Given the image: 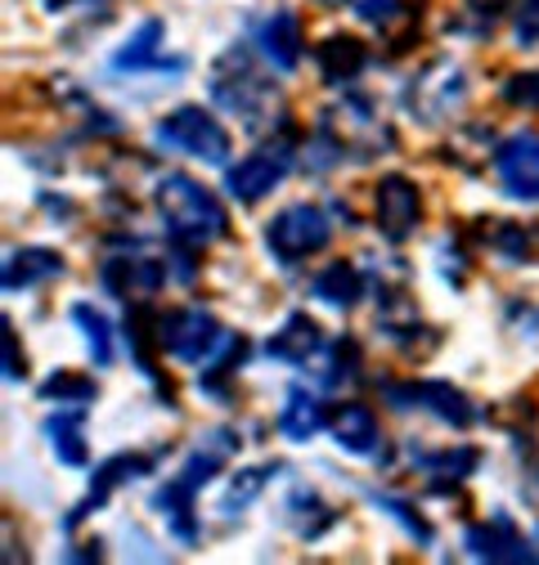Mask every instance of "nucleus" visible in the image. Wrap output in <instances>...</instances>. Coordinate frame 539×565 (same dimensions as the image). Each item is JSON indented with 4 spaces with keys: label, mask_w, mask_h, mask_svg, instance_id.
Listing matches in <instances>:
<instances>
[{
    "label": "nucleus",
    "mask_w": 539,
    "mask_h": 565,
    "mask_svg": "<svg viewBox=\"0 0 539 565\" xmlns=\"http://www.w3.org/2000/svg\"><path fill=\"white\" fill-rule=\"evenodd\" d=\"M328 427V417H324V404L310 395V391H302V386H293L288 391V399H284V408H279V431L288 436V440H297V445H306V440H315L319 431Z\"/></svg>",
    "instance_id": "a211bd4d"
},
{
    "label": "nucleus",
    "mask_w": 539,
    "mask_h": 565,
    "mask_svg": "<svg viewBox=\"0 0 539 565\" xmlns=\"http://www.w3.org/2000/svg\"><path fill=\"white\" fill-rule=\"evenodd\" d=\"M154 139L162 149H176L184 158H198V162H208V167H221L225 153H230V130L212 117V113H202L193 104L167 113L154 130Z\"/></svg>",
    "instance_id": "f03ea898"
},
{
    "label": "nucleus",
    "mask_w": 539,
    "mask_h": 565,
    "mask_svg": "<svg viewBox=\"0 0 539 565\" xmlns=\"http://www.w3.org/2000/svg\"><path fill=\"white\" fill-rule=\"evenodd\" d=\"M512 36H517V45H535V41H539V0H521L517 23H512Z\"/></svg>",
    "instance_id": "7c9ffc66"
},
{
    "label": "nucleus",
    "mask_w": 539,
    "mask_h": 565,
    "mask_svg": "<svg viewBox=\"0 0 539 565\" xmlns=\"http://www.w3.org/2000/svg\"><path fill=\"white\" fill-rule=\"evenodd\" d=\"M328 238H332V225H328L324 211L310 206V202L284 206L279 216L265 225V247H270V256H275L279 265H297V260L324 252Z\"/></svg>",
    "instance_id": "7ed1b4c3"
},
{
    "label": "nucleus",
    "mask_w": 539,
    "mask_h": 565,
    "mask_svg": "<svg viewBox=\"0 0 539 565\" xmlns=\"http://www.w3.org/2000/svg\"><path fill=\"white\" fill-rule=\"evenodd\" d=\"M495 175H499L504 193H512L521 202H539V135L535 130L508 135L495 149Z\"/></svg>",
    "instance_id": "6e6552de"
},
{
    "label": "nucleus",
    "mask_w": 539,
    "mask_h": 565,
    "mask_svg": "<svg viewBox=\"0 0 539 565\" xmlns=\"http://www.w3.org/2000/svg\"><path fill=\"white\" fill-rule=\"evenodd\" d=\"M41 399H54V404H91L95 399V382L91 377H77V373H59L41 386Z\"/></svg>",
    "instance_id": "a878e982"
},
{
    "label": "nucleus",
    "mask_w": 539,
    "mask_h": 565,
    "mask_svg": "<svg viewBox=\"0 0 539 565\" xmlns=\"http://www.w3.org/2000/svg\"><path fill=\"white\" fill-rule=\"evenodd\" d=\"M162 23L158 19H145L140 28L130 32V41L113 54V67L117 73H149V67H162Z\"/></svg>",
    "instance_id": "6ab92c4d"
},
{
    "label": "nucleus",
    "mask_w": 539,
    "mask_h": 565,
    "mask_svg": "<svg viewBox=\"0 0 539 565\" xmlns=\"http://www.w3.org/2000/svg\"><path fill=\"white\" fill-rule=\"evenodd\" d=\"M423 221V198L419 189L404 180V175H387L378 180V193H373V225L387 243H404Z\"/></svg>",
    "instance_id": "0eeeda50"
},
{
    "label": "nucleus",
    "mask_w": 539,
    "mask_h": 565,
    "mask_svg": "<svg viewBox=\"0 0 539 565\" xmlns=\"http://www.w3.org/2000/svg\"><path fill=\"white\" fill-rule=\"evenodd\" d=\"M23 377H28L23 350L14 345V328H10V319H6V382H23Z\"/></svg>",
    "instance_id": "2f4dec72"
},
{
    "label": "nucleus",
    "mask_w": 539,
    "mask_h": 565,
    "mask_svg": "<svg viewBox=\"0 0 539 565\" xmlns=\"http://www.w3.org/2000/svg\"><path fill=\"white\" fill-rule=\"evenodd\" d=\"M477 14H499V10H508V0H467Z\"/></svg>",
    "instance_id": "473e14b6"
},
{
    "label": "nucleus",
    "mask_w": 539,
    "mask_h": 565,
    "mask_svg": "<svg viewBox=\"0 0 539 565\" xmlns=\"http://www.w3.org/2000/svg\"><path fill=\"white\" fill-rule=\"evenodd\" d=\"M252 45H256V54H261L270 67H279V73H293V67L302 63V23H297V14H293V10H270L265 19H256Z\"/></svg>",
    "instance_id": "1a4fd4ad"
},
{
    "label": "nucleus",
    "mask_w": 539,
    "mask_h": 565,
    "mask_svg": "<svg viewBox=\"0 0 539 565\" xmlns=\"http://www.w3.org/2000/svg\"><path fill=\"white\" fill-rule=\"evenodd\" d=\"M265 476H270V467H243V471H234V480H230V489H225V512L234 516L239 508H247L256 493L265 489Z\"/></svg>",
    "instance_id": "bb28decb"
},
{
    "label": "nucleus",
    "mask_w": 539,
    "mask_h": 565,
    "mask_svg": "<svg viewBox=\"0 0 539 565\" xmlns=\"http://www.w3.org/2000/svg\"><path fill=\"white\" fill-rule=\"evenodd\" d=\"M467 552L477 556V561H499V565H517V561H539V552L512 530L508 516H495L490 525H472L463 534Z\"/></svg>",
    "instance_id": "9b49d317"
},
{
    "label": "nucleus",
    "mask_w": 539,
    "mask_h": 565,
    "mask_svg": "<svg viewBox=\"0 0 539 565\" xmlns=\"http://www.w3.org/2000/svg\"><path fill=\"white\" fill-rule=\"evenodd\" d=\"M154 508L167 516L171 534L180 543H193L198 539V516H193V489H184L180 480H167L158 493H154Z\"/></svg>",
    "instance_id": "5701e85b"
},
{
    "label": "nucleus",
    "mask_w": 539,
    "mask_h": 565,
    "mask_svg": "<svg viewBox=\"0 0 539 565\" xmlns=\"http://www.w3.org/2000/svg\"><path fill=\"white\" fill-rule=\"evenodd\" d=\"M82 422H86V404H77L73 413H54L45 422V436H50V449L59 462L67 467H82L86 462V440H82Z\"/></svg>",
    "instance_id": "4be33fe9"
},
{
    "label": "nucleus",
    "mask_w": 539,
    "mask_h": 565,
    "mask_svg": "<svg viewBox=\"0 0 539 565\" xmlns=\"http://www.w3.org/2000/svg\"><path fill=\"white\" fill-rule=\"evenodd\" d=\"M463 95H467V86H463V73H458L454 63H432L427 73L410 86V104L419 108L423 121L450 117V113L463 104Z\"/></svg>",
    "instance_id": "9d476101"
},
{
    "label": "nucleus",
    "mask_w": 539,
    "mask_h": 565,
    "mask_svg": "<svg viewBox=\"0 0 539 565\" xmlns=\"http://www.w3.org/2000/svg\"><path fill=\"white\" fill-rule=\"evenodd\" d=\"M328 431H332V440L342 445L347 454H360V458L378 454V445H382L378 417H373V408H369V404H342V408L332 413Z\"/></svg>",
    "instance_id": "2eb2a0df"
},
{
    "label": "nucleus",
    "mask_w": 539,
    "mask_h": 565,
    "mask_svg": "<svg viewBox=\"0 0 539 565\" xmlns=\"http://www.w3.org/2000/svg\"><path fill=\"white\" fill-rule=\"evenodd\" d=\"M419 462H423L432 476L463 480V476H472V467L482 462V454H477V449H454V454H419Z\"/></svg>",
    "instance_id": "cd10ccee"
},
{
    "label": "nucleus",
    "mask_w": 539,
    "mask_h": 565,
    "mask_svg": "<svg viewBox=\"0 0 539 565\" xmlns=\"http://www.w3.org/2000/svg\"><path fill=\"white\" fill-rule=\"evenodd\" d=\"M495 252L499 256H508V260H535L539 256V225H508V221H499V230H495Z\"/></svg>",
    "instance_id": "393cba45"
},
{
    "label": "nucleus",
    "mask_w": 539,
    "mask_h": 565,
    "mask_svg": "<svg viewBox=\"0 0 539 565\" xmlns=\"http://www.w3.org/2000/svg\"><path fill=\"white\" fill-rule=\"evenodd\" d=\"M212 95H216V104H225V108H230L234 117H243L247 126H265V113H270V104H275V86L261 82V77H252L247 67H239L234 86H230L225 77H212Z\"/></svg>",
    "instance_id": "ddd939ff"
},
{
    "label": "nucleus",
    "mask_w": 539,
    "mask_h": 565,
    "mask_svg": "<svg viewBox=\"0 0 539 565\" xmlns=\"http://www.w3.org/2000/svg\"><path fill=\"white\" fill-rule=\"evenodd\" d=\"M158 341L184 364H208V355L225 341V332L212 310L184 306V310H171L167 319H158Z\"/></svg>",
    "instance_id": "39448f33"
},
{
    "label": "nucleus",
    "mask_w": 539,
    "mask_h": 565,
    "mask_svg": "<svg viewBox=\"0 0 539 565\" xmlns=\"http://www.w3.org/2000/svg\"><path fill=\"white\" fill-rule=\"evenodd\" d=\"M315 63H319L324 82L342 86V82H351V77L364 73L369 50H364V41H356V36H328V41L315 50Z\"/></svg>",
    "instance_id": "dca6fc26"
},
{
    "label": "nucleus",
    "mask_w": 539,
    "mask_h": 565,
    "mask_svg": "<svg viewBox=\"0 0 539 565\" xmlns=\"http://www.w3.org/2000/svg\"><path fill=\"white\" fill-rule=\"evenodd\" d=\"M158 211L167 221V234L184 247H208L230 234V216H225L221 198L208 184H198L193 175H180V171L158 180Z\"/></svg>",
    "instance_id": "f257e3e1"
},
{
    "label": "nucleus",
    "mask_w": 539,
    "mask_h": 565,
    "mask_svg": "<svg viewBox=\"0 0 539 565\" xmlns=\"http://www.w3.org/2000/svg\"><path fill=\"white\" fill-rule=\"evenodd\" d=\"M504 99H508L512 108L539 113V73H517V77H508V82H504Z\"/></svg>",
    "instance_id": "c756f323"
},
{
    "label": "nucleus",
    "mask_w": 539,
    "mask_h": 565,
    "mask_svg": "<svg viewBox=\"0 0 539 565\" xmlns=\"http://www.w3.org/2000/svg\"><path fill=\"white\" fill-rule=\"evenodd\" d=\"M319 350H324V337H319L315 319H306V315H288L284 328L270 332V341H265V355L275 364H306Z\"/></svg>",
    "instance_id": "4468645a"
},
{
    "label": "nucleus",
    "mask_w": 539,
    "mask_h": 565,
    "mask_svg": "<svg viewBox=\"0 0 539 565\" xmlns=\"http://www.w3.org/2000/svg\"><path fill=\"white\" fill-rule=\"evenodd\" d=\"M167 278V265L162 260H149V256H117L104 265V288L121 301H145L162 288Z\"/></svg>",
    "instance_id": "f8f14e48"
},
{
    "label": "nucleus",
    "mask_w": 539,
    "mask_h": 565,
    "mask_svg": "<svg viewBox=\"0 0 539 565\" xmlns=\"http://www.w3.org/2000/svg\"><path fill=\"white\" fill-rule=\"evenodd\" d=\"M315 297L324 306H332V310H351L364 297V278H360V269L351 260H337L315 278Z\"/></svg>",
    "instance_id": "412c9836"
},
{
    "label": "nucleus",
    "mask_w": 539,
    "mask_h": 565,
    "mask_svg": "<svg viewBox=\"0 0 539 565\" xmlns=\"http://www.w3.org/2000/svg\"><path fill=\"white\" fill-rule=\"evenodd\" d=\"M154 454H117V458H108L99 471H95V484H91V493H86V503L77 508V516H86L91 508H99L104 499H108V493L121 484V480H135V476H149L154 471ZM73 516V521H77Z\"/></svg>",
    "instance_id": "f3484780"
},
{
    "label": "nucleus",
    "mask_w": 539,
    "mask_h": 565,
    "mask_svg": "<svg viewBox=\"0 0 539 565\" xmlns=\"http://www.w3.org/2000/svg\"><path fill=\"white\" fill-rule=\"evenodd\" d=\"M73 323L82 328V337H86V345H91V360L99 364V369H108L113 364V328H108V319L95 310V306H73Z\"/></svg>",
    "instance_id": "b1692460"
},
{
    "label": "nucleus",
    "mask_w": 539,
    "mask_h": 565,
    "mask_svg": "<svg viewBox=\"0 0 539 565\" xmlns=\"http://www.w3.org/2000/svg\"><path fill=\"white\" fill-rule=\"evenodd\" d=\"M288 171H293V139L275 135L270 145H261L256 153H247L243 162L225 171V189L234 202H261L270 189L284 184Z\"/></svg>",
    "instance_id": "20e7f679"
},
{
    "label": "nucleus",
    "mask_w": 539,
    "mask_h": 565,
    "mask_svg": "<svg viewBox=\"0 0 539 565\" xmlns=\"http://www.w3.org/2000/svg\"><path fill=\"white\" fill-rule=\"evenodd\" d=\"M378 508H387V512H391V516H395V521H400L404 530H410V534H414L419 543H432V525H427V521H423V516H419V512H414L410 503L391 499V493H378Z\"/></svg>",
    "instance_id": "c85d7f7f"
},
{
    "label": "nucleus",
    "mask_w": 539,
    "mask_h": 565,
    "mask_svg": "<svg viewBox=\"0 0 539 565\" xmlns=\"http://www.w3.org/2000/svg\"><path fill=\"white\" fill-rule=\"evenodd\" d=\"M382 391H387V399L395 408H427L441 422H450V427H472V422H477V408H472V399L458 386H450V382H404V386L400 382H387Z\"/></svg>",
    "instance_id": "423d86ee"
},
{
    "label": "nucleus",
    "mask_w": 539,
    "mask_h": 565,
    "mask_svg": "<svg viewBox=\"0 0 539 565\" xmlns=\"http://www.w3.org/2000/svg\"><path fill=\"white\" fill-rule=\"evenodd\" d=\"M54 274H63L59 252H50V247L10 252V260H6V292H23V288H32V282L54 278Z\"/></svg>",
    "instance_id": "aec40b11"
}]
</instances>
